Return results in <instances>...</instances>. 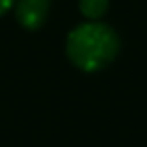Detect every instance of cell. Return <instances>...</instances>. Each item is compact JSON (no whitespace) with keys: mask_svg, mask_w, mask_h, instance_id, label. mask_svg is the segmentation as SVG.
Masks as SVG:
<instances>
[{"mask_svg":"<svg viewBox=\"0 0 147 147\" xmlns=\"http://www.w3.org/2000/svg\"><path fill=\"white\" fill-rule=\"evenodd\" d=\"M50 0H15V19L24 30H39L47 22Z\"/></svg>","mask_w":147,"mask_h":147,"instance_id":"2","label":"cell"},{"mask_svg":"<svg viewBox=\"0 0 147 147\" xmlns=\"http://www.w3.org/2000/svg\"><path fill=\"white\" fill-rule=\"evenodd\" d=\"M78 9L86 21H100L108 11V0H78Z\"/></svg>","mask_w":147,"mask_h":147,"instance_id":"3","label":"cell"},{"mask_svg":"<svg viewBox=\"0 0 147 147\" xmlns=\"http://www.w3.org/2000/svg\"><path fill=\"white\" fill-rule=\"evenodd\" d=\"M121 50V39L110 24L102 21H84L69 30L65 54L76 69L97 73L112 63Z\"/></svg>","mask_w":147,"mask_h":147,"instance_id":"1","label":"cell"},{"mask_svg":"<svg viewBox=\"0 0 147 147\" xmlns=\"http://www.w3.org/2000/svg\"><path fill=\"white\" fill-rule=\"evenodd\" d=\"M13 6H15V0H0V17L6 15Z\"/></svg>","mask_w":147,"mask_h":147,"instance_id":"4","label":"cell"}]
</instances>
